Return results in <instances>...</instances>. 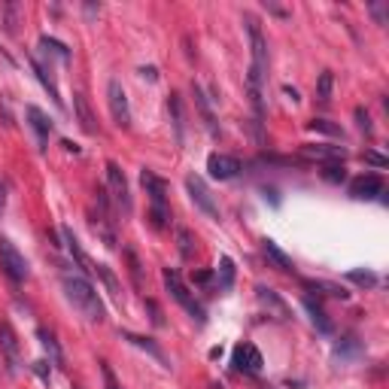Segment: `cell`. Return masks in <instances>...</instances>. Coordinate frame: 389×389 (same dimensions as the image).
<instances>
[{"label": "cell", "instance_id": "3", "mask_svg": "<svg viewBox=\"0 0 389 389\" xmlns=\"http://www.w3.org/2000/svg\"><path fill=\"white\" fill-rule=\"evenodd\" d=\"M0 268H3V274L12 283L27 280V261H25V256L16 250V244H12L10 237H3V235H0Z\"/></svg>", "mask_w": 389, "mask_h": 389}, {"label": "cell", "instance_id": "31", "mask_svg": "<svg viewBox=\"0 0 389 389\" xmlns=\"http://www.w3.org/2000/svg\"><path fill=\"white\" fill-rule=\"evenodd\" d=\"M320 176H322L325 182H335V186H338V182L346 180V171H344L341 161H331V165H325L322 171H320Z\"/></svg>", "mask_w": 389, "mask_h": 389}, {"label": "cell", "instance_id": "47", "mask_svg": "<svg viewBox=\"0 0 389 389\" xmlns=\"http://www.w3.org/2000/svg\"><path fill=\"white\" fill-rule=\"evenodd\" d=\"M73 389H80V386H73Z\"/></svg>", "mask_w": 389, "mask_h": 389}, {"label": "cell", "instance_id": "13", "mask_svg": "<svg viewBox=\"0 0 389 389\" xmlns=\"http://www.w3.org/2000/svg\"><path fill=\"white\" fill-rule=\"evenodd\" d=\"M140 182H143L152 207H167V182L161 180V176H155L152 171H143L140 174Z\"/></svg>", "mask_w": 389, "mask_h": 389}, {"label": "cell", "instance_id": "25", "mask_svg": "<svg viewBox=\"0 0 389 389\" xmlns=\"http://www.w3.org/2000/svg\"><path fill=\"white\" fill-rule=\"evenodd\" d=\"M216 283L222 292H228L231 286H235V261H231L228 256L219 259V271H216Z\"/></svg>", "mask_w": 389, "mask_h": 389}, {"label": "cell", "instance_id": "42", "mask_svg": "<svg viewBox=\"0 0 389 389\" xmlns=\"http://www.w3.org/2000/svg\"><path fill=\"white\" fill-rule=\"evenodd\" d=\"M31 368H34V371H37V374H40V377H43V380H46V384H49V368H46V362H43V359H40V362H34Z\"/></svg>", "mask_w": 389, "mask_h": 389}, {"label": "cell", "instance_id": "41", "mask_svg": "<svg viewBox=\"0 0 389 389\" xmlns=\"http://www.w3.org/2000/svg\"><path fill=\"white\" fill-rule=\"evenodd\" d=\"M365 161H368V165H377V167H386V158H384V155H377V152H365Z\"/></svg>", "mask_w": 389, "mask_h": 389}, {"label": "cell", "instance_id": "37", "mask_svg": "<svg viewBox=\"0 0 389 389\" xmlns=\"http://www.w3.org/2000/svg\"><path fill=\"white\" fill-rule=\"evenodd\" d=\"M101 377H104V389H122L119 386V380H116V374H113L110 362H101Z\"/></svg>", "mask_w": 389, "mask_h": 389}, {"label": "cell", "instance_id": "33", "mask_svg": "<svg viewBox=\"0 0 389 389\" xmlns=\"http://www.w3.org/2000/svg\"><path fill=\"white\" fill-rule=\"evenodd\" d=\"M307 128H310V131H320V134H331V137H344V131L338 128V125L325 122V119H314V122H310Z\"/></svg>", "mask_w": 389, "mask_h": 389}, {"label": "cell", "instance_id": "26", "mask_svg": "<svg viewBox=\"0 0 389 389\" xmlns=\"http://www.w3.org/2000/svg\"><path fill=\"white\" fill-rule=\"evenodd\" d=\"M40 49H43L46 55H55L58 61H70V49L64 43H58V40H52V37H40Z\"/></svg>", "mask_w": 389, "mask_h": 389}, {"label": "cell", "instance_id": "20", "mask_svg": "<svg viewBox=\"0 0 389 389\" xmlns=\"http://www.w3.org/2000/svg\"><path fill=\"white\" fill-rule=\"evenodd\" d=\"M73 113H76V119H80V128L86 131V134H97V119H95V113L89 110V101L76 91L73 95Z\"/></svg>", "mask_w": 389, "mask_h": 389}, {"label": "cell", "instance_id": "46", "mask_svg": "<svg viewBox=\"0 0 389 389\" xmlns=\"http://www.w3.org/2000/svg\"><path fill=\"white\" fill-rule=\"evenodd\" d=\"M210 389H222V386H219V384H210Z\"/></svg>", "mask_w": 389, "mask_h": 389}, {"label": "cell", "instance_id": "5", "mask_svg": "<svg viewBox=\"0 0 389 389\" xmlns=\"http://www.w3.org/2000/svg\"><path fill=\"white\" fill-rule=\"evenodd\" d=\"M244 22H246V34H250V46H252V64H250V70H256L261 80H265V73H268V43H265V34H261V27H259V22L252 16H246Z\"/></svg>", "mask_w": 389, "mask_h": 389}, {"label": "cell", "instance_id": "8", "mask_svg": "<svg viewBox=\"0 0 389 389\" xmlns=\"http://www.w3.org/2000/svg\"><path fill=\"white\" fill-rule=\"evenodd\" d=\"M0 353H3V359H6V371L16 374L19 365H22V346H19V338H16V331H12V325L3 320H0Z\"/></svg>", "mask_w": 389, "mask_h": 389}, {"label": "cell", "instance_id": "34", "mask_svg": "<svg viewBox=\"0 0 389 389\" xmlns=\"http://www.w3.org/2000/svg\"><path fill=\"white\" fill-rule=\"evenodd\" d=\"M356 353H359V341H356L353 335H350V338H344V341L335 346V356H341V359H346V356H356Z\"/></svg>", "mask_w": 389, "mask_h": 389}, {"label": "cell", "instance_id": "11", "mask_svg": "<svg viewBox=\"0 0 389 389\" xmlns=\"http://www.w3.org/2000/svg\"><path fill=\"white\" fill-rule=\"evenodd\" d=\"M350 195L359 198V201H368V198L384 195V180L377 174H362L350 182Z\"/></svg>", "mask_w": 389, "mask_h": 389}, {"label": "cell", "instance_id": "27", "mask_svg": "<svg viewBox=\"0 0 389 389\" xmlns=\"http://www.w3.org/2000/svg\"><path fill=\"white\" fill-rule=\"evenodd\" d=\"M95 274H97V277H101L104 283H107V289H110V295H113V298H122V286H119L116 274H113L107 265H95Z\"/></svg>", "mask_w": 389, "mask_h": 389}, {"label": "cell", "instance_id": "45", "mask_svg": "<svg viewBox=\"0 0 389 389\" xmlns=\"http://www.w3.org/2000/svg\"><path fill=\"white\" fill-rule=\"evenodd\" d=\"M3 207H6V192H3V186H0V213H3Z\"/></svg>", "mask_w": 389, "mask_h": 389}, {"label": "cell", "instance_id": "19", "mask_svg": "<svg viewBox=\"0 0 389 389\" xmlns=\"http://www.w3.org/2000/svg\"><path fill=\"white\" fill-rule=\"evenodd\" d=\"M304 310L310 314V322L316 325V331H322V335H331V331H335V322L329 320V314L322 310V304H320V301L304 298Z\"/></svg>", "mask_w": 389, "mask_h": 389}, {"label": "cell", "instance_id": "38", "mask_svg": "<svg viewBox=\"0 0 389 389\" xmlns=\"http://www.w3.org/2000/svg\"><path fill=\"white\" fill-rule=\"evenodd\" d=\"M125 256H128V265H131V277H134V283H143V271H140V261H137V256H134L131 250H125Z\"/></svg>", "mask_w": 389, "mask_h": 389}, {"label": "cell", "instance_id": "43", "mask_svg": "<svg viewBox=\"0 0 389 389\" xmlns=\"http://www.w3.org/2000/svg\"><path fill=\"white\" fill-rule=\"evenodd\" d=\"M210 280H213V277H210V274H207V271H201V274H195V283H201V286H204V283H210Z\"/></svg>", "mask_w": 389, "mask_h": 389}, {"label": "cell", "instance_id": "32", "mask_svg": "<svg viewBox=\"0 0 389 389\" xmlns=\"http://www.w3.org/2000/svg\"><path fill=\"white\" fill-rule=\"evenodd\" d=\"M304 286H307V289H322V292L331 295V298H350V292L341 289V286H335V283H314V280H307Z\"/></svg>", "mask_w": 389, "mask_h": 389}, {"label": "cell", "instance_id": "1", "mask_svg": "<svg viewBox=\"0 0 389 389\" xmlns=\"http://www.w3.org/2000/svg\"><path fill=\"white\" fill-rule=\"evenodd\" d=\"M61 286H64L67 301L73 304L89 322H104L107 310H104L101 295H97V289L89 283L86 274L73 271V268H64V271H61Z\"/></svg>", "mask_w": 389, "mask_h": 389}, {"label": "cell", "instance_id": "16", "mask_svg": "<svg viewBox=\"0 0 389 389\" xmlns=\"http://www.w3.org/2000/svg\"><path fill=\"white\" fill-rule=\"evenodd\" d=\"M167 113H171L176 143H182V140H186V113H182V97L176 95V91H171V97H167Z\"/></svg>", "mask_w": 389, "mask_h": 389}, {"label": "cell", "instance_id": "30", "mask_svg": "<svg viewBox=\"0 0 389 389\" xmlns=\"http://www.w3.org/2000/svg\"><path fill=\"white\" fill-rule=\"evenodd\" d=\"M19 12H22V6L19 3H3V27H6V34H16V27H19Z\"/></svg>", "mask_w": 389, "mask_h": 389}, {"label": "cell", "instance_id": "39", "mask_svg": "<svg viewBox=\"0 0 389 389\" xmlns=\"http://www.w3.org/2000/svg\"><path fill=\"white\" fill-rule=\"evenodd\" d=\"M143 304H146V310H150V314H152V316H150V320H152V325H165V316H161V310H158V304H155L152 298H146Z\"/></svg>", "mask_w": 389, "mask_h": 389}, {"label": "cell", "instance_id": "35", "mask_svg": "<svg viewBox=\"0 0 389 389\" xmlns=\"http://www.w3.org/2000/svg\"><path fill=\"white\" fill-rule=\"evenodd\" d=\"M356 125H359V131H362L365 137H371V134H374V125H371V113H368L365 107H356Z\"/></svg>", "mask_w": 389, "mask_h": 389}, {"label": "cell", "instance_id": "10", "mask_svg": "<svg viewBox=\"0 0 389 389\" xmlns=\"http://www.w3.org/2000/svg\"><path fill=\"white\" fill-rule=\"evenodd\" d=\"M207 171L213 180H231V176H237L244 167H240V161L235 155H225V152H213L207 158Z\"/></svg>", "mask_w": 389, "mask_h": 389}, {"label": "cell", "instance_id": "22", "mask_svg": "<svg viewBox=\"0 0 389 389\" xmlns=\"http://www.w3.org/2000/svg\"><path fill=\"white\" fill-rule=\"evenodd\" d=\"M25 116L31 119V128L37 131V140H40V143H46V137L52 134V122H49V116L40 107H27Z\"/></svg>", "mask_w": 389, "mask_h": 389}, {"label": "cell", "instance_id": "40", "mask_svg": "<svg viewBox=\"0 0 389 389\" xmlns=\"http://www.w3.org/2000/svg\"><path fill=\"white\" fill-rule=\"evenodd\" d=\"M371 12H374V19H377L380 25H386V6L384 3H371Z\"/></svg>", "mask_w": 389, "mask_h": 389}, {"label": "cell", "instance_id": "29", "mask_svg": "<svg viewBox=\"0 0 389 389\" xmlns=\"http://www.w3.org/2000/svg\"><path fill=\"white\" fill-rule=\"evenodd\" d=\"M331 86H335V73H331V70H322L320 82H316V97H320L322 104L331 101Z\"/></svg>", "mask_w": 389, "mask_h": 389}, {"label": "cell", "instance_id": "7", "mask_svg": "<svg viewBox=\"0 0 389 389\" xmlns=\"http://www.w3.org/2000/svg\"><path fill=\"white\" fill-rule=\"evenodd\" d=\"M107 186H110V195H113V201H116V207L122 210V213H131V189H128V180H125L122 167H119L116 161L107 165Z\"/></svg>", "mask_w": 389, "mask_h": 389}, {"label": "cell", "instance_id": "14", "mask_svg": "<svg viewBox=\"0 0 389 389\" xmlns=\"http://www.w3.org/2000/svg\"><path fill=\"white\" fill-rule=\"evenodd\" d=\"M301 155H304V158H316V161H325V165H331V161H344V158H346V150H344V146L307 143V146H301Z\"/></svg>", "mask_w": 389, "mask_h": 389}, {"label": "cell", "instance_id": "23", "mask_svg": "<svg viewBox=\"0 0 389 389\" xmlns=\"http://www.w3.org/2000/svg\"><path fill=\"white\" fill-rule=\"evenodd\" d=\"M261 250H265V256L271 259L274 265L280 268V271H292V268H295V265H292V259H289L286 252H283L280 246L274 244V240H268V237H265V240H261Z\"/></svg>", "mask_w": 389, "mask_h": 389}, {"label": "cell", "instance_id": "2", "mask_svg": "<svg viewBox=\"0 0 389 389\" xmlns=\"http://www.w3.org/2000/svg\"><path fill=\"white\" fill-rule=\"evenodd\" d=\"M165 286H167V292H171V298L180 304L182 310H186L192 320H198V322H204L207 316H204V307H201V301L195 298L192 292H189V286L182 283V277L176 271H171V268H165Z\"/></svg>", "mask_w": 389, "mask_h": 389}, {"label": "cell", "instance_id": "44", "mask_svg": "<svg viewBox=\"0 0 389 389\" xmlns=\"http://www.w3.org/2000/svg\"><path fill=\"white\" fill-rule=\"evenodd\" d=\"M61 146H64L67 152H80V146H76V143H70V140H61Z\"/></svg>", "mask_w": 389, "mask_h": 389}, {"label": "cell", "instance_id": "17", "mask_svg": "<svg viewBox=\"0 0 389 389\" xmlns=\"http://www.w3.org/2000/svg\"><path fill=\"white\" fill-rule=\"evenodd\" d=\"M122 338H125V341H128V344L140 346V350H143V353H150V356H152V359H155V362H158L161 368H171V359L165 356V350H161V346L155 344L152 338H143V335H131V331H125Z\"/></svg>", "mask_w": 389, "mask_h": 389}, {"label": "cell", "instance_id": "28", "mask_svg": "<svg viewBox=\"0 0 389 389\" xmlns=\"http://www.w3.org/2000/svg\"><path fill=\"white\" fill-rule=\"evenodd\" d=\"M176 246H180V256L182 259H192V252H195V237H192V231L189 228H176Z\"/></svg>", "mask_w": 389, "mask_h": 389}, {"label": "cell", "instance_id": "15", "mask_svg": "<svg viewBox=\"0 0 389 389\" xmlns=\"http://www.w3.org/2000/svg\"><path fill=\"white\" fill-rule=\"evenodd\" d=\"M256 295H259V301L265 304L268 310H271L274 316H277V320H289V316H292V310H289V304L280 298L277 292H274V289H268V286H256Z\"/></svg>", "mask_w": 389, "mask_h": 389}, {"label": "cell", "instance_id": "18", "mask_svg": "<svg viewBox=\"0 0 389 389\" xmlns=\"http://www.w3.org/2000/svg\"><path fill=\"white\" fill-rule=\"evenodd\" d=\"M192 97H195V107H198V113H201L204 125H207V131H210V134H219L213 107H210V101H207V95H204V89H201V86H195V82H192Z\"/></svg>", "mask_w": 389, "mask_h": 389}, {"label": "cell", "instance_id": "21", "mask_svg": "<svg viewBox=\"0 0 389 389\" xmlns=\"http://www.w3.org/2000/svg\"><path fill=\"white\" fill-rule=\"evenodd\" d=\"M31 64H34V73H37V80L43 82V89L49 91V97L55 101V107H64V101H61V95H58V86H55V80H52V67L40 64L37 58H31Z\"/></svg>", "mask_w": 389, "mask_h": 389}, {"label": "cell", "instance_id": "6", "mask_svg": "<svg viewBox=\"0 0 389 389\" xmlns=\"http://www.w3.org/2000/svg\"><path fill=\"white\" fill-rule=\"evenodd\" d=\"M186 189H189V198L195 201V207L198 210H204L210 219H219V204H216V198L210 195V189H207V182L201 180L198 174H189L186 176Z\"/></svg>", "mask_w": 389, "mask_h": 389}, {"label": "cell", "instance_id": "4", "mask_svg": "<svg viewBox=\"0 0 389 389\" xmlns=\"http://www.w3.org/2000/svg\"><path fill=\"white\" fill-rule=\"evenodd\" d=\"M107 104H110V116L119 128L128 131L131 128V107H128V95H125L122 82L119 80H110L107 82Z\"/></svg>", "mask_w": 389, "mask_h": 389}, {"label": "cell", "instance_id": "9", "mask_svg": "<svg viewBox=\"0 0 389 389\" xmlns=\"http://www.w3.org/2000/svg\"><path fill=\"white\" fill-rule=\"evenodd\" d=\"M231 365L244 374H259L265 362H261V353L252 344H237L235 353H231Z\"/></svg>", "mask_w": 389, "mask_h": 389}, {"label": "cell", "instance_id": "36", "mask_svg": "<svg viewBox=\"0 0 389 389\" xmlns=\"http://www.w3.org/2000/svg\"><path fill=\"white\" fill-rule=\"evenodd\" d=\"M346 280L359 283V286H374V283H377V277H374L371 271H350L346 274Z\"/></svg>", "mask_w": 389, "mask_h": 389}, {"label": "cell", "instance_id": "12", "mask_svg": "<svg viewBox=\"0 0 389 389\" xmlns=\"http://www.w3.org/2000/svg\"><path fill=\"white\" fill-rule=\"evenodd\" d=\"M61 237H64V246H67L70 259L76 261V268H80V274H91V271H95V265H91L89 256L82 252L80 240H76V235H73V228H70V225H61Z\"/></svg>", "mask_w": 389, "mask_h": 389}, {"label": "cell", "instance_id": "24", "mask_svg": "<svg viewBox=\"0 0 389 389\" xmlns=\"http://www.w3.org/2000/svg\"><path fill=\"white\" fill-rule=\"evenodd\" d=\"M37 338H40V344H43V350L49 353V359H52L55 365H64V353H61V346L58 341H55V335L49 329H37Z\"/></svg>", "mask_w": 389, "mask_h": 389}]
</instances>
